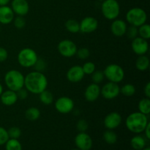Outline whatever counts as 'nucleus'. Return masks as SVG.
Listing matches in <instances>:
<instances>
[{
	"instance_id": "1",
	"label": "nucleus",
	"mask_w": 150,
	"mask_h": 150,
	"mask_svg": "<svg viewBox=\"0 0 150 150\" xmlns=\"http://www.w3.org/2000/svg\"><path fill=\"white\" fill-rule=\"evenodd\" d=\"M24 86L29 92L39 95L47 89L48 79L42 72L32 71L24 77Z\"/></svg>"
},
{
	"instance_id": "2",
	"label": "nucleus",
	"mask_w": 150,
	"mask_h": 150,
	"mask_svg": "<svg viewBox=\"0 0 150 150\" xmlns=\"http://www.w3.org/2000/svg\"><path fill=\"white\" fill-rule=\"evenodd\" d=\"M148 122L149 120L147 115L137 111L131 113L127 116L125 120V125L129 131L139 134L143 133Z\"/></svg>"
},
{
	"instance_id": "3",
	"label": "nucleus",
	"mask_w": 150,
	"mask_h": 150,
	"mask_svg": "<svg viewBox=\"0 0 150 150\" xmlns=\"http://www.w3.org/2000/svg\"><path fill=\"white\" fill-rule=\"evenodd\" d=\"M24 77L19 70H10L4 75V83L8 89L17 92L24 86Z\"/></svg>"
},
{
	"instance_id": "4",
	"label": "nucleus",
	"mask_w": 150,
	"mask_h": 150,
	"mask_svg": "<svg viewBox=\"0 0 150 150\" xmlns=\"http://www.w3.org/2000/svg\"><path fill=\"white\" fill-rule=\"evenodd\" d=\"M36 51L30 48H24L18 54L17 60L18 64L23 67H32L38 59Z\"/></svg>"
},
{
	"instance_id": "5",
	"label": "nucleus",
	"mask_w": 150,
	"mask_h": 150,
	"mask_svg": "<svg viewBox=\"0 0 150 150\" xmlns=\"http://www.w3.org/2000/svg\"><path fill=\"white\" fill-rule=\"evenodd\" d=\"M147 15L145 10L141 7H133L130 9L126 13V21L132 26L136 27L146 23Z\"/></svg>"
},
{
	"instance_id": "6",
	"label": "nucleus",
	"mask_w": 150,
	"mask_h": 150,
	"mask_svg": "<svg viewBox=\"0 0 150 150\" xmlns=\"http://www.w3.org/2000/svg\"><path fill=\"white\" fill-rule=\"evenodd\" d=\"M101 12L108 20L117 19L120 13V5L117 0H104L101 4Z\"/></svg>"
},
{
	"instance_id": "7",
	"label": "nucleus",
	"mask_w": 150,
	"mask_h": 150,
	"mask_svg": "<svg viewBox=\"0 0 150 150\" xmlns=\"http://www.w3.org/2000/svg\"><path fill=\"white\" fill-rule=\"evenodd\" d=\"M104 76L109 81L119 83L124 79L125 71L122 67L117 64H110L105 67Z\"/></svg>"
},
{
	"instance_id": "8",
	"label": "nucleus",
	"mask_w": 150,
	"mask_h": 150,
	"mask_svg": "<svg viewBox=\"0 0 150 150\" xmlns=\"http://www.w3.org/2000/svg\"><path fill=\"white\" fill-rule=\"evenodd\" d=\"M58 51L62 57L70 58L76 55L78 48L76 43L70 40H63L58 44Z\"/></svg>"
},
{
	"instance_id": "9",
	"label": "nucleus",
	"mask_w": 150,
	"mask_h": 150,
	"mask_svg": "<svg viewBox=\"0 0 150 150\" xmlns=\"http://www.w3.org/2000/svg\"><path fill=\"white\" fill-rule=\"evenodd\" d=\"M54 106L56 110L60 114H68L74 108V101L69 97H60L56 100Z\"/></svg>"
},
{
	"instance_id": "10",
	"label": "nucleus",
	"mask_w": 150,
	"mask_h": 150,
	"mask_svg": "<svg viewBox=\"0 0 150 150\" xmlns=\"http://www.w3.org/2000/svg\"><path fill=\"white\" fill-rule=\"evenodd\" d=\"M120 94V87L118 83L108 81L100 89V95L106 100H113Z\"/></svg>"
},
{
	"instance_id": "11",
	"label": "nucleus",
	"mask_w": 150,
	"mask_h": 150,
	"mask_svg": "<svg viewBox=\"0 0 150 150\" xmlns=\"http://www.w3.org/2000/svg\"><path fill=\"white\" fill-rule=\"evenodd\" d=\"M75 144L79 150H90L93 142L91 136L86 132H79L75 138Z\"/></svg>"
},
{
	"instance_id": "12",
	"label": "nucleus",
	"mask_w": 150,
	"mask_h": 150,
	"mask_svg": "<svg viewBox=\"0 0 150 150\" xmlns=\"http://www.w3.org/2000/svg\"><path fill=\"white\" fill-rule=\"evenodd\" d=\"M132 50L138 56L145 55L149 50V43L147 40L141 37H136L132 40Z\"/></svg>"
},
{
	"instance_id": "13",
	"label": "nucleus",
	"mask_w": 150,
	"mask_h": 150,
	"mask_svg": "<svg viewBox=\"0 0 150 150\" xmlns=\"http://www.w3.org/2000/svg\"><path fill=\"white\" fill-rule=\"evenodd\" d=\"M80 32L89 34L95 32L98 27V21L95 18L92 16L85 17L80 22Z\"/></svg>"
},
{
	"instance_id": "14",
	"label": "nucleus",
	"mask_w": 150,
	"mask_h": 150,
	"mask_svg": "<svg viewBox=\"0 0 150 150\" xmlns=\"http://www.w3.org/2000/svg\"><path fill=\"white\" fill-rule=\"evenodd\" d=\"M122 122V117L118 112L109 113L104 119V126L108 130H114L120 125Z\"/></svg>"
},
{
	"instance_id": "15",
	"label": "nucleus",
	"mask_w": 150,
	"mask_h": 150,
	"mask_svg": "<svg viewBox=\"0 0 150 150\" xmlns=\"http://www.w3.org/2000/svg\"><path fill=\"white\" fill-rule=\"evenodd\" d=\"M84 76L83 69L80 65H74L71 67L67 70L66 74L67 79L71 83H79L81 81Z\"/></svg>"
},
{
	"instance_id": "16",
	"label": "nucleus",
	"mask_w": 150,
	"mask_h": 150,
	"mask_svg": "<svg viewBox=\"0 0 150 150\" xmlns=\"http://www.w3.org/2000/svg\"><path fill=\"white\" fill-rule=\"evenodd\" d=\"M10 7L13 13L19 16H26L29 11V4L27 0H13Z\"/></svg>"
},
{
	"instance_id": "17",
	"label": "nucleus",
	"mask_w": 150,
	"mask_h": 150,
	"mask_svg": "<svg viewBox=\"0 0 150 150\" xmlns=\"http://www.w3.org/2000/svg\"><path fill=\"white\" fill-rule=\"evenodd\" d=\"M100 95V88L97 83H90L88 85L84 92V98L88 102L97 100Z\"/></svg>"
},
{
	"instance_id": "18",
	"label": "nucleus",
	"mask_w": 150,
	"mask_h": 150,
	"mask_svg": "<svg viewBox=\"0 0 150 150\" xmlns=\"http://www.w3.org/2000/svg\"><path fill=\"white\" fill-rule=\"evenodd\" d=\"M127 23L122 19H114L111 25V31L116 37H122L127 31Z\"/></svg>"
},
{
	"instance_id": "19",
	"label": "nucleus",
	"mask_w": 150,
	"mask_h": 150,
	"mask_svg": "<svg viewBox=\"0 0 150 150\" xmlns=\"http://www.w3.org/2000/svg\"><path fill=\"white\" fill-rule=\"evenodd\" d=\"M15 18V13L10 7L1 6L0 7V23L4 25L10 24Z\"/></svg>"
},
{
	"instance_id": "20",
	"label": "nucleus",
	"mask_w": 150,
	"mask_h": 150,
	"mask_svg": "<svg viewBox=\"0 0 150 150\" xmlns=\"http://www.w3.org/2000/svg\"><path fill=\"white\" fill-rule=\"evenodd\" d=\"M18 97L16 95V92L14 91H12L8 89L7 91H4L0 96V100L1 103L6 106H12L18 101Z\"/></svg>"
},
{
	"instance_id": "21",
	"label": "nucleus",
	"mask_w": 150,
	"mask_h": 150,
	"mask_svg": "<svg viewBox=\"0 0 150 150\" xmlns=\"http://www.w3.org/2000/svg\"><path fill=\"white\" fill-rule=\"evenodd\" d=\"M146 139L140 135L133 136L130 140V145L135 150H142L146 147Z\"/></svg>"
},
{
	"instance_id": "22",
	"label": "nucleus",
	"mask_w": 150,
	"mask_h": 150,
	"mask_svg": "<svg viewBox=\"0 0 150 150\" xmlns=\"http://www.w3.org/2000/svg\"><path fill=\"white\" fill-rule=\"evenodd\" d=\"M149 59L146 55L139 56L136 62V67L139 71H146L149 67Z\"/></svg>"
},
{
	"instance_id": "23",
	"label": "nucleus",
	"mask_w": 150,
	"mask_h": 150,
	"mask_svg": "<svg viewBox=\"0 0 150 150\" xmlns=\"http://www.w3.org/2000/svg\"><path fill=\"white\" fill-rule=\"evenodd\" d=\"M25 117L29 121L35 122L40 117V111L36 107H30L25 112Z\"/></svg>"
},
{
	"instance_id": "24",
	"label": "nucleus",
	"mask_w": 150,
	"mask_h": 150,
	"mask_svg": "<svg viewBox=\"0 0 150 150\" xmlns=\"http://www.w3.org/2000/svg\"><path fill=\"white\" fill-rule=\"evenodd\" d=\"M65 28L70 33H78L80 32V23L75 19H69L66 21Z\"/></svg>"
},
{
	"instance_id": "25",
	"label": "nucleus",
	"mask_w": 150,
	"mask_h": 150,
	"mask_svg": "<svg viewBox=\"0 0 150 150\" xmlns=\"http://www.w3.org/2000/svg\"><path fill=\"white\" fill-rule=\"evenodd\" d=\"M39 97L40 102L45 105H51L54 102V95L50 91L47 89L39 94Z\"/></svg>"
},
{
	"instance_id": "26",
	"label": "nucleus",
	"mask_w": 150,
	"mask_h": 150,
	"mask_svg": "<svg viewBox=\"0 0 150 150\" xmlns=\"http://www.w3.org/2000/svg\"><path fill=\"white\" fill-rule=\"evenodd\" d=\"M139 112L145 114V115H149L150 113V100L149 98H143L141 100L138 105Z\"/></svg>"
},
{
	"instance_id": "27",
	"label": "nucleus",
	"mask_w": 150,
	"mask_h": 150,
	"mask_svg": "<svg viewBox=\"0 0 150 150\" xmlns=\"http://www.w3.org/2000/svg\"><path fill=\"white\" fill-rule=\"evenodd\" d=\"M104 141L108 144H114L117 142V135L113 130H108L103 133Z\"/></svg>"
},
{
	"instance_id": "28",
	"label": "nucleus",
	"mask_w": 150,
	"mask_h": 150,
	"mask_svg": "<svg viewBox=\"0 0 150 150\" xmlns=\"http://www.w3.org/2000/svg\"><path fill=\"white\" fill-rule=\"evenodd\" d=\"M6 150H22V145L18 139H9L5 143Z\"/></svg>"
},
{
	"instance_id": "29",
	"label": "nucleus",
	"mask_w": 150,
	"mask_h": 150,
	"mask_svg": "<svg viewBox=\"0 0 150 150\" xmlns=\"http://www.w3.org/2000/svg\"><path fill=\"white\" fill-rule=\"evenodd\" d=\"M136 92V87L134 85L131 84V83H126V84L123 85L122 88H120V93L127 97L133 96L135 95Z\"/></svg>"
},
{
	"instance_id": "30",
	"label": "nucleus",
	"mask_w": 150,
	"mask_h": 150,
	"mask_svg": "<svg viewBox=\"0 0 150 150\" xmlns=\"http://www.w3.org/2000/svg\"><path fill=\"white\" fill-rule=\"evenodd\" d=\"M138 33L139 37L145 40H149L150 38V26L148 23H144L142 26L138 27Z\"/></svg>"
},
{
	"instance_id": "31",
	"label": "nucleus",
	"mask_w": 150,
	"mask_h": 150,
	"mask_svg": "<svg viewBox=\"0 0 150 150\" xmlns=\"http://www.w3.org/2000/svg\"><path fill=\"white\" fill-rule=\"evenodd\" d=\"M81 67L85 75H92L96 70V66L95 63L92 62H86Z\"/></svg>"
},
{
	"instance_id": "32",
	"label": "nucleus",
	"mask_w": 150,
	"mask_h": 150,
	"mask_svg": "<svg viewBox=\"0 0 150 150\" xmlns=\"http://www.w3.org/2000/svg\"><path fill=\"white\" fill-rule=\"evenodd\" d=\"M104 78L105 76H104L103 71H101V70H95L92 74V82L94 83H97V84L100 83L103 81Z\"/></svg>"
},
{
	"instance_id": "33",
	"label": "nucleus",
	"mask_w": 150,
	"mask_h": 150,
	"mask_svg": "<svg viewBox=\"0 0 150 150\" xmlns=\"http://www.w3.org/2000/svg\"><path fill=\"white\" fill-rule=\"evenodd\" d=\"M9 139H18L21 136V130L18 127H12L7 130Z\"/></svg>"
},
{
	"instance_id": "34",
	"label": "nucleus",
	"mask_w": 150,
	"mask_h": 150,
	"mask_svg": "<svg viewBox=\"0 0 150 150\" xmlns=\"http://www.w3.org/2000/svg\"><path fill=\"white\" fill-rule=\"evenodd\" d=\"M13 22L15 27L18 29H23L25 27V26H26V20L23 18V16H18L17 17L14 18Z\"/></svg>"
},
{
	"instance_id": "35",
	"label": "nucleus",
	"mask_w": 150,
	"mask_h": 150,
	"mask_svg": "<svg viewBox=\"0 0 150 150\" xmlns=\"http://www.w3.org/2000/svg\"><path fill=\"white\" fill-rule=\"evenodd\" d=\"M76 55L80 59L84 60L89 58V56H90V51L86 48H81L80 49L77 50Z\"/></svg>"
},
{
	"instance_id": "36",
	"label": "nucleus",
	"mask_w": 150,
	"mask_h": 150,
	"mask_svg": "<svg viewBox=\"0 0 150 150\" xmlns=\"http://www.w3.org/2000/svg\"><path fill=\"white\" fill-rule=\"evenodd\" d=\"M125 35H127V38L129 39L133 40L139 35V33H138V27L130 25V26L127 28Z\"/></svg>"
},
{
	"instance_id": "37",
	"label": "nucleus",
	"mask_w": 150,
	"mask_h": 150,
	"mask_svg": "<svg viewBox=\"0 0 150 150\" xmlns=\"http://www.w3.org/2000/svg\"><path fill=\"white\" fill-rule=\"evenodd\" d=\"M8 139L9 136L7 130L3 127H0V146L5 144Z\"/></svg>"
},
{
	"instance_id": "38",
	"label": "nucleus",
	"mask_w": 150,
	"mask_h": 150,
	"mask_svg": "<svg viewBox=\"0 0 150 150\" xmlns=\"http://www.w3.org/2000/svg\"><path fill=\"white\" fill-rule=\"evenodd\" d=\"M76 127H77V130L79 132H86L88 130V127H89V125L88 122L85 120H79L76 125Z\"/></svg>"
},
{
	"instance_id": "39",
	"label": "nucleus",
	"mask_w": 150,
	"mask_h": 150,
	"mask_svg": "<svg viewBox=\"0 0 150 150\" xmlns=\"http://www.w3.org/2000/svg\"><path fill=\"white\" fill-rule=\"evenodd\" d=\"M33 67H35V70H36V71L42 72L44 70H45L46 64H45V62L42 59L38 58V61L36 62V63H35V64L33 66Z\"/></svg>"
},
{
	"instance_id": "40",
	"label": "nucleus",
	"mask_w": 150,
	"mask_h": 150,
	"mask_svg": "<svg viewBox=\"0 0 150 150\" xmlns=\"http://www.w3.org/2000/svg\"><path fill=\"white\" fill-rule=\"evenodd\" d=\"M16 92V95H17V97H18V99H20V100H25L28 97V91L26 90V89H23V88H22V89H19V90H18Z\"/></svg>"
},
{
	"instance_id": "41",
	"label": "nucleus",
	"mask_w": 150,
	"mask_h": 150,
	"mask_svg": "<svg viewBox=\"0 0 150 150\" xmlns=\"http://www.w3.org/2000/svg\"><path fill=\"white\" fill-rule=\"evenodd\" d=\"M8 57V52L3 47H0V62L6 61Z\"/></svg>"
},
{
	"instance_id": "42",
	"label": "nucleus",
	"mask_w": 150,
	"mask_h": 150,
	"mask_svg": "<svg viewBox=\"0 0 150 150\" xmlns=\"http://www.w3.org/2000/svg\"><path fill=\"white\" fill-rule=\"evenodd\" d=\"M144 95L146 96V98H150V83L148 82L144 86Z\"/></svg>"
},
{
	"instance_id": "43",
	"label": "nucleus",
	"mask_w": 150,
	"mask_h": 150,
	"mask_svg": "<svg viewBox=\"0 0 150 150\" xmlns=\"http://www.w3.org/2000/svg\"><path fill=\"white\" fill-rule=\"evenodd\" d=\"M144 132L145 138H146L147 140H149V139H150V122H148L146 127H145Z\"/></svg>"
},
{
	"instance_id": "44",
	"label": "nucleus",
	"mask_w": 150,
	"mask_h": 150,
	"mask_svg": "<svg viewBox=\"0 0 150 150\" xmlns=\"http://www.w3.org/2000/svg\"><path fill=\"white\" fill-rule=\"evenodd\" d=\"M10 0H0V7L1 6H6L10 3Z\"/></svg>"
},
{
	"instance_id": "45",
	"label": "nucleus",
	"mask_w": 150,
	"mask_h": 150,
	"mask_svg": "<svg viewBox=\"0 0 150 150\" xmlns=\"http://www.w3.org/2000/svg\"><path fill=\"white\" fill-rule=\"evenodd\" d=\"M3 92H4V90H3V86H2V85L0 83V96H1V95L2 94Z\"/></svg>"
},
{
	"instance_id": "46",
	"label": "nucleus",
	"mask_w": 150,
	"mask_h": 150,
	"mask_svg": "<svg viewBox=\"0 0 150 150\" xmlns=\"http://www.w3.org/2000/svg\"><path fill=\"white\" fill-rule=\"evenodd\" d=\"M142 150H150L149 147H144Z\"/></svg>"
},
{
	"instance_id": "47",
	"label": "nucleus",
	"mask_w": 150,
	"mask_h": 150,
	"mask_svg": "<svg viewBox=\"0 0 150 150\" xmlns=\"http://www.w3.org/2000/svg\"><path fill=\"white\" fill-rule=\"evenodd\" d=\"M71 150H79V149H71Z\"/></svg>"
},
{
	"instance_id": "48",
	"label": "nucleus",
	"mask_w": 150,
	"mask_h": 150,
	"mask_svg": "<svg viewBox=\"0 0 150 150\" xmlns=\"http://www.w3.org/2000/svg\"><path fill=\"white\" fill-rule=\"evenodd\" d=\"M98 1H104V0H98Z\"/></svg>"
},
{
	"instance_id": "49",
	"label": "nucleus",
	"mask_w": 150,
	"mask_h": 150,
	"mask_svg": "<svg viewBox=\"0 0 150 150\" xmlns=\"http://www.w3.org/2000/svg\"><path fill=\"white\" fill-rule=\"evenodd\" d=\"M0 32H1V27H0Z\"/></svg>"
},
{
	"instance_id": "50",
	"label": "nucleus",
	"mask_w": 150,
	"mask_h": 150,
	"mask_svg": "<svg viewBox=\"0 0 150 150\" xmlns=\"http://www.w3.org/2000/svg\"><path fill=\"white\" fill-rule=\"evenodd\" d=\"M0 103H1V100H0Z\"/></svg>"
}]
</instances>
